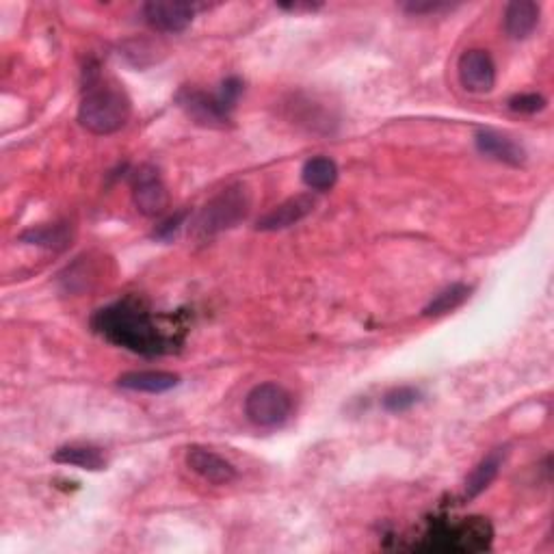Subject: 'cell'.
I'll return each mask as SVG.
<instances>
[{
  "label": "cell",
  "mask_w": 554,
  "mask_h": 554,
  "mask_svg": "<svg viewBox=\"0 0 554 554\" xmlns=\"http://www.w3.org/2000/svg\"><path fill=\"white\" fill-rule=\"evenodd\" d=\"M70 228L61 223V226H42V228H33L26 230L20 241L31 243V245H42V247H50V249H63L70 245Z\"/></svg>",
  "instance_id": "d6986e66"
},
{
  "label": "cell",
  "mask_w": 554,
  "mask_h": 554,
  "mask_svg": "<svg viewBox=\"0 0 554 554\" xmlns=\"http://www.w3.org/2000/svg\"><path fill=\"white\" fill-rule=\"evenodd\" d=\"M187 215H189V210H182V213H176L174 217H169L167 221H163L161 226L156 228L154 239H161V241H171V239H174V236L178 234V230L182 228L184 219H187Z\"/></svg>",
  "instance_id": "7402d4cb"
},
{
  "label": "cell",
  "mask_w": 554,
  "mask_h": 554,
  "mask_svg": "<svg viewBox=\"0 0 554 554\" xmlns=\"http://www.w3.org/2000/svg\"><path fill=\"white\" fill-rule=\"evenodd\" d=\"M91 325L104 340L150 358L169 353L176 345L169 329L158 325L156 316L137 299H124L98 310Z\"/></svg>",
  "instance_id": "6da1fadb"
},
{
  "label": "cell",
  "mask_w": 554,
  "mask_h": 554,
  "mask_svg": "<svg viewBox=\"0 0 554 554\" xmlns=\"http://www.w3.org/2000/svg\"><path fill=\"white\" fill-rule=\"evenodd\" d=\"M187 466L200 474V477L213 485H228L236 479V468L230 464L228 459L221 455L208 451L202 446H193L187 453Z\"/></svg>",
  "instance_id": "8fae6325"
},
{
  "label": "cell",
  "mask_w": 554,
  "mask_h": 554,
  "mask_svg": "<svg viewBox=\"0 0 554 554\" xmlns=\"http://www.w3.org/2000/svg\"><path fill=\"white\" fill-rule=\"evenodd\" d=\"M195 16V9L189 3H174V0H152L143 5V18L152 29L161 33H182L187 31Z\"/></svg>",
  "instance_id": "9c48e42d"
},
{
  "label": "cell",
  "mask_w": 554,
  "mask_h": 554,
  "mask_svg": "<svg viewBox=\"0 0 554 554\" xmlns=\"http://www.w3.org/2000/svg\"><path fill=\"white\" fill-rule=\"evenodd\" d=\"M542 9L533 0H513L505 9V31L511 39H526L539 24Z\"/></svg>",
  "instance_id": "4fadbf2b"
},
{
  "label": "cell",
  "mask_w": 554,
  "mask_h": 554,
  "mask_svg": "<svg viewBox=\"0 0 554 554\" xmlns=\"http://www.w3.org/2000/svg\"><path fill=\"white\" fill-rule=\"evenodd\" d=\"M245 414L256 427H280L293 414V397L280 384H260L247 394Z\"/></svg>",
  "instance_id": "8992f818"
},
{
  "label": "cell",
  "mask_w": 554,
  "mask_h": 554,
  "mask_svg": "<svg viewBox=\"0 0 554 554\" xmlns=\"http://www.w3.org/2000/svg\"><path fill=\"white\" fill-rule=\"evenodd\" d=\"M472 293V288L466 286V284H453L444 288L440 295H435L429 303L427 308L422 310V316H442V314H448L453 312L457 308L464 306V303L468 301Z\"/></svg>",
  "instance_id": "ac0fdd59"
},
{
  "label": "cell",
  "mask_w": 554,
  "mask_h": 554,
  "mask_svg": "<svg viewBox=\"0 0 554 554\" xmlns=\"http://www.w3.org/2000/svg\"><path fill=\"white\" fill-rule=\"evenodd\" d=\"M301 178L312 191H329L338 180V167L327 156H314L303 165Z\"/></svg>",
  "instance_id": "e0dca14e"
},
{
  "label": "cell",
  "mask_w": 554,
  "mask_h": 554,
  "mask_svg": "<svg viewBox=\"0 0 554 554\" xmlns=\"http://www.w3.org/2000/svg\"><path fill=\"white\" fill-rule=\"evenodd\" d=\"M180 384V377L176 373L167 371H133L117 377V386L130 392H148L161 394L174 390Z\"/></svg>",
  "instance_id": "5bb4252c"
},
{
  "label": "cell",
  "mask_w": 554,
  "mask_h": 554,
  "mask_svg": "<svg viewBox=\"0 0 554 554\" xmlns=\"http://www.w3.org/2000/svg\"><path fill=\"white\" fill-rule=\"evenodd\" d=\"M249 213V193L243 184H234V187L223 189L217 197H213L197 215L191 234L195 241L206 243L215 239L217 234L232 230Z\"/></svg>",
  "instance_id": "277c9868"
},
{
  "label": "cell",
  "mask_w": 554,
  "mask_h": 554,
  "mask_svg": "<svg viewBox=\"0 0 554 554\" xmlns=\"http://www.w3.org/2000/svg\"><path fill=\"white\" fill-rule=\"evenodd\" d=\"M314 206H316V200L308 193L290 197V200H286L280 206H275L273 210H269V213L258 221L256 230H260V232L286 230L290 226H295V223L306 219L308 215H312Z\"/></svg>",
  "instance_id": "30bf717a"
},
{
  "label": "cell",
  "mask_w": 554,
  "mask_h": 554,
  "mask_svg": "<svg viewBox=\"0 0 554 554\" xmlns=\"http://www.w3.org/2000/svg\"><path fill=\"white\" fill-rule=\"evenodd\" d=\"M474 143H477V150L481 154L494 158L498 163L520 167L526 161V152L522 145L507 135L496 133V130H479L477 137H474Z\"/></svg>",
  "instance_id": "7c38bea8"
},
{
  "label": "cell",
  "mask_w": 554,
  "mask_h": 554,
  "mask_svg": "<svg viewBox=\"0 0 554 554\" xmlns=\"http://www.w3.org/2000/svg\"><path fill=\"white\" fill-rule=\"evenodd\" d=\"M52 459L63 466H76L81 470H104L107 468V457L96 446H61L55 451Z\"/></svg>",
  "instance_id": "2e32d148"
},
{
  "label": "cell",
  "mask_w": 554,
  "mask_h": 554,
  "mask_svg": "<svg viewBox=\"0 0 554 554\" xmlns=\"http://www.w3.org/2000/svg\"><path fill=\"white\" fill-rule=\"evenodd\" d=\"M509 109L516 111V113H537L546 109V98L539 96V94H520V96H513L509 100Z\"/></svg>",
  "instance_id": "44dd1931"
},
{
  "label": "cell",
  "mask_w": 554,
  "mask_h": 554,
  "mask_svg": "<svg viewBox=\"0 0 554 554\" xmlns=\"http://www.w3.org/2000/svg\"><path fill=\"white\" fill-rule=\"evenodd\" d=\"M130 120V100L120 87L96 85L89 87L78 107V122L85 130L107 137L122 130Z\"/></svg>",
  "instance_id": "3957f363"
},
{
  "label": "cell",
  "mask_w": 554,
  "mask_h": 554,
  "mask_svg": "<svg viewBox=\"0 0 554 554\" xmlns=\"http://www.w3.org/2000/svg\"><path fill=\"white\" fill-rule=\"evenodd\" d=\"M133 200L139 213L145 217H158L165 213L169 206V193L161 174H158V169L143 165L135 171Z\"/></svg>",
  "instance_id": "52a82bcc"
},
{
  "label": "cell",
  "mask_w": 554,
  "mask_h": 554,
  "mask_svg": "<svg viewBox=\"0 0 554 554\" xmlns=\"http://www.w3.org/2000/svg\"><path fill=\"white\" fill-rule=\"evenodd\" d=\"M241 91H243V83L239 78H228V81L221 85L219 94L215 96L202 94V91L184 89L178 96V102L195 122L206 126H223L230 120V113L236 107V100H239Z\"/></svg>",
  "instance_id": "5b68a950"
},
{
  "label": "cell",
  "mask_w": 554,
  "mask_h": 554,
  "mask_svg": "<svg viewBox=\"0 0 554 554\" xmlns=\"http://www.w3.org/2000/svg\"><path fill=\"white\" fill-rule=\"evenodd\" d=\"M459 81L472 94H487L496 85V65L487 50H466L457 63Z\"/></svg>",
  "instance_id": "ba28073f"
},
{
  "label": "cell",
  "mask_w": 554,
  "mask_h": 554,
  "mask_svg": "<svg viewBox=\"0 0 554 554\" xmlns=\"http://www.w3.org/2000/svg\"><path fill=\"white\" fill-rule=\"evenodd\" d=\"M403 9L410 13H416V16H422V13H435V11L448 9V5H444V3H410V5H403Z\"/></svg>",
  "instance_id": "603a6c76"
},
{
  "label": "cell",
  "mask_w": 554,
  "mask_h": 554,
  "mask_svg": "<svg viewBox=\"0 0 554 554\" xmlns=\"http://www.w3.org/2000/svg\"><path fill=\"white\" fill-rule=\"evenodd\" d=\"M503 459H505V451L503 448H496V451L487 455L481 464L470 472V477L466 479V492H464L468 500L481 496L487 487L494 483V479L500 472V466H503Z\"/></svg>",
  "instance_id": "9a60e30c"
},
{
  "label": "cell",
  "mask_w": 554,
  "mask_h": 554,
  "mask_svg": "<svg viewBox=\"0 0 554 554\" xmlns=\"http://www.w3.org/2000/svg\"><path fill=\"white\" fill-rule=\"evenodd\" d=\"M494 542V529L485 518H464L457 522L438 520L422 535L418 550L433 552H483L490 550Z\"/></svg>",
  "instance_id": "7a4b0ae2"
},
{
  "label": "cell",
  "mask_w": 554,
  "mask_h": 554,
  "mask_svg": "<svg viewBox=\"0 0 554 554\" xmlns=\"http://www.w3.org/2000/svg\"><path fill=\"white\" fill-rule=\"evenodd\" d=\"M420 390L412 388V386H401V388H394L390 390L386 397H384V410L390 412V414H403L407 410H412V407L420 401Z\"/></svg>",
  "instance_id": "ffe728a7"
}]
</instances>
